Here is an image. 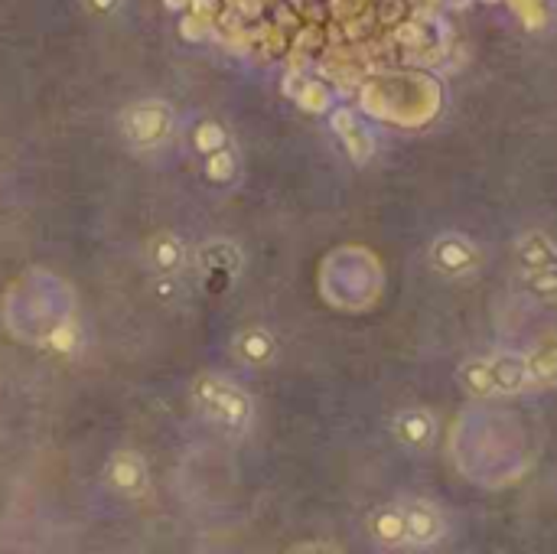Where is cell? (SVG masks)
I'll list each match as a JSON object with an SVG mask.
<instances>
[{"mask_svg":"<svg viewBox=\"0 0 557 554\" xmlns=\"http://www.w3.org/2000/svg\"><path fill=\"white\" fill-rule=\"evenodd\" d=\"M398 437L404 444H427L434 437V418H427L424 411H408L398 418Z\"/></svg>","mask_w":557,"mask_h":554,"instance_id":"obj_6","label":"cell"},{"mask_svg":"<svg viewBox=\"0 0 557 554\" xmlns=\"http://www.w3.org/2000/svg\"><path fill=\"white\" fill-rule=\"evenodd\" d=\"M196 392H199V401L206 405V411L212 414V418H219L225 424H242L248 418L251 405L235 385L222 382V379H202Z\"/></svg>","mask_w":557,"mask_h":554,"instance_id":"obj_2","label":"cell"},{"mask_svg":"<svg viewBox=\"0 0 557 554\" xmlns=\"http://www.w3.org/2000/svg\"><path fill=\"white\" fill-rule=\"evenodd\" d=\"M372 532L391 548H427L443 535V515L427 502H401L375 515Z\"/></svg>","mask_w":557,"mask_h":554,"instance_id":"obj_1","label":"cell"},{"mask_svg":"<svg viewBox=\"0 0 557 554\" xmlns=\"http://www.w3.org/2000/svg\"><path fill=\"white\" fill-rule=\"evenodd\" d=\"M167 131H170V111L157 102L137 105L128 115V137L141 147L160 144L163 137H167Z\"/></svg>","mask_w":557,"mask_h":554,"instance_id":"obj_3","label":"cell"},{"mask_svg":"<svg viewBox=\"0 0 557 554\" xmlns=\"http://www.w3.org/2000/svg\"><path fill=\"white\" fill-rule=\"evenodd\" d=\"M111 483H115L118 489H124V493H141L144 483H147V473H144V463L131 457V453H121V457H115V463H111Z\"/></svg>","mask_w":557,"mask_h":554,"instance_id":"obj_5","label":"cell"},{"mask_svg":"<svg viewBox=\"0 0 557 554\" xmlns=\"http://www.w3.org/2000/svg\"><path fill=\"white\" fill-rule=\"evenodd\" d=\"M430 258H434V264L443 271V274H466L476 268V245L466 242L463 235H443L440 242H434V248H430Z\"/></svg>","mask_w":557,"mask_h":554,"instance_id":"obj_4","label":"cell"},{"mask_svg":"<svg viewBox=\"0 0 557 554\" xmlns=\"http://www.w3.org/2000/svg\"><path fill=\"white\" fill-rule=\"evenodd\" d=\"M154 261H157V268H160V271H173L176 264L183 261V248H180V242H176V238H170V235L157 238V245H154Z\"/></svg>","mask_w":557,"mask_h":554,"instance_id":"obj_7","label":"cell"},{"mask_svg":"<svg viewBox=\"0 0 557 554\" xmlns=\"http://www.w3.org/2000/svg\"><path fill=\"white\" fill-rule=\"evenodd\" d=\"M242 352L248 359H268V352H271V339L264 336V333H245L242 339Z\"/></svg>","mask_w":557,"mask_h":554,"instance_id":"obj_8","label":"cell"},{"mask_svg":"<svg viewBox=\"0 0 557 554\" xmlns=\"http://www.w3.org/2000/svg\"><path fill=\"white\" fill-rule=\"evenodd\" d=\"M92 4H95L98 10H111V7L118 4V0H92Z\"/></svg>","mask_w":557,"mask_h":554,"instance_id":"obj_9","label":"cell"}]
</instances>
